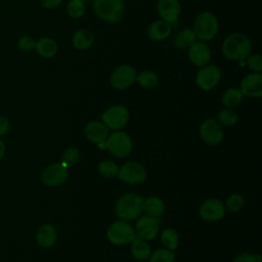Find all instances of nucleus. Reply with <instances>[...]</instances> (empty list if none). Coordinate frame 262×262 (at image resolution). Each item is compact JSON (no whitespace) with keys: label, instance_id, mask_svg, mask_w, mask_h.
<instances>
[{"label":"nucleus","instance_id":"f257e3e1","mask_svg":"<svg viewBox=\"0 0 262 262\" xmlns=\"http://www.w3.org/2000/svg\"><path fill=\"white\" fill-rule=\"evenodd\" d=\"M251 51V39L241 32H233L227 35L221 44L222 55L230 61H245Z\"/></svg>","mask_w":262,"mask_h":262},{"label":"nucleus","instance_id":"f03ea898","mask_svg":"<svg viewBox=\"0 0 262 262\" xmlns=\"http://www.w3.org/2000/svg\"><path fill=\"white\" fill-rule=\"evenodd\" d=\"M144 199L142 195L129 191L120 196L116 204V214L122 220H135L143 211Z\"/></svg>","mask_w":262,"mask_h":262},{"label":"nucleus","instance_id":"7ed1b4c3","mask_svg":"<svg viewBox=\"0 0 262 262\" xmlns=\"http://www.w3.org/2000/svg\"><path fill=\"white\" fill-rule=\"evenodd\" d=\"M191 29L199 41L207 43L217 36L219 21L213 12L202 11L194 17Z\"/></svg>","mask_w":262,"mask_h":262},{"label":"nucleus","instance_id":"20e7f679","mask_svg":"<svg viewBox=\"0 0 262 262\" xmlns=\"http://www.w3.org/2000/svg\"><path fill=\"white\" fill-rule=\"evenodd\" d=\"M92 7L99 19L110 24L121 21L125 14L123 0H93Z\"/></svg>","mask_w":262,"mask_h":262},{"label":"nucleus","instance_id":"39448f33","mask_svg":"<svg viewBox=\"0 0 262 262\" xmlns=\"http://www.w3.org/2000/svg\"><path fill=\"white\" fill-rule=\"evenodd\" d=\"M137 72L134 67L122 63L116 67L110 75V84L115 90H125L135 83Z\"/></svg>","mask_w":262,"mask_h":262},{"label":"nucleus","instance_id":"423d86ee","mask_svg":"<svg viewBox=\"0 0 262 262\" xmlns=\"http://www.w3.org/2000/svg\"><path fill=\"white\" fill-rule=\"evenodd\" d=\"M108 241L117 246H123L131 243L136 236L134 228L126 220L113 222L106 232Z\"/></svg>","mask_w":262,"mask_h":262},{"label":"nucleus","instance_id":"0eeeda50","mask_svg":"<svg viewBox=\"0 0 262 262\" xmlns=\"http://www.w3.org/2000/svg\"><path fill=\"white\" fill-rule=\"evenodd\" d=\"M222 78V72L220 68L214 63H208L202 68H199V71L195 75L196 85L205 91L214 89Z\"/></svg>","mask_w":262,"mask_h":262},{"label":"nucleus","instance_id":"6e6552de","mask_svg":"<svg viewBox=\"0 0 262 262\" xmlns=\"http://www.w3.org/2000/svg\"><path fill=\"white\" fill-rule=\"evenodd\" d=\"M106 148L116 158H126L132 150V141L130 136L123 131L114 132L105 140Z\"/></svg>","mask_w":262,"mask_h":262},{"label":"nucleus","instance_id":"1a4fd4ad","mask_svg":"<svg viewBox=\"0 0 262 262\" xmlns=\"http://www.w3.org/2000/svg\"><path fill=\"white\" fill-rule=\"evenodd\" d=\"M102 123L110 129L119 130L126 126L129 121V111L122 104L107 107L101 115Z\"/></svg>","mask_w":262,"mask_h":262},{"label":"nucleus","instance_id":"9d476101","mask_svg":"<svg viewBox=\"0 0 262 262\" xmlns=\"http://www.w3.org/2000/svg\"><path fill=\"white\" fill-rule=\"evenodd\" d=\"M41 181L46 186H58L64 183L69 177L68 167L60 163H53L45 167L41 172Z\"/></svg>","mask_w":262,"mask_h":262},{"label":"nucleus","instance_id":"9b49d317","mask_svg":"<svg viewBox=\"0 0 262 262\" xmlns=\"http://www.w3.org/2000/svg\"><path fill=\"white\" fill-rule=\"evenodd\" d=\"M118 177L129 184H140L146 179V171L139 163L128 162L119 168Z\"/></svg>","mask_w":262,"mask_h":262},{"label":"nucleus","instance_id":"f8f14e48","mask_svg":"<svg viewBox=\"0 0 262 262\" xmlns=\"http://www.w3.org/2000/svg\"><path fill=\"white\" fill-rule=\"evenodd\" d=\"M186 51L188 60L196 68H202L211 62L212 52L206 42L198 40Z\"/></svg>","mask_w":262,"mask_h":262},{"label":"nucleus","instance_id":"ddd939ff","mask_svg":"<svg viewBox=\"0 0 262 262\" xmlns=\"http://www.w3.org/2000/svg\"><path fill=\"white\" fill-rule=\"evenodd\" d=\"M200 135L206 143L217 145L223 140V129L218 121L209 118L202 123L200 127Z\"/></svg>","mask_w":262,"mask_h":262},{"label":"nucleus","instance_id":"4468645a","mask_svg":"<svg viewBox=\"0 0 262 262\" xmlns=\"http://www.w3.org/2000/svg\"><path fill=\"white\" fill-rule=\"evenodd\" d=\"M157 11L161 19L174 25L181 14V5L179 0H158Z\"/></svg>","mask_w":262,"mask_h":262},{"label":"nucleus","instance_id":"2eb2a0df","mask_svg":"<svg viewBox=\"0 0 262 262\" xmlns=\"http://www.w3.org/2000/svg\"><path fill=\"white\" fill-rule=\"evenodd\" d=\"M239 90L244 96L258 98L262 95V75L261 73L250 72L241 81Z\"/></svg>","mask_w":262,"mask_h":262},{"label":"nucleus","instance_id":"dca6fc26","mask_svg":"<svg viewBox=\"0 0 262 262\" xmlns=\"http://www.w3.org/2000/svg\"><path fill=\"white\" fill-rule=\"evenodd\" d=\"M159 226L160 222L158 217H152L149 215L142 216L135 225V234L145 241L152 239L159 232Z\"/></svg>","mask_w":262,"mask_h":262},{"label":"nucleus","instance_id":"f3484780","mask_svg":"<svg viewBox=\"0 0 262 262\" xmlns=\"http://www.w3.org/2000/svg\"><path fill=\"white\" fill-rule=\"evenodd\" d=\"M225 209L221 201L217 199H209L200 207V215L207 221H217L224 217Z\"/></svg>","mask_w":262,"mask_h":262},{"label":"nucleus","instance_id":"a211bd4d","mask_svg":"<svg viewBox=\"0 0 262 262\" xmlns=\"http://www.w3.org/2000/svg\"><path fill=\"white\" fill-rule=\"evenodd\" d=\"M172 34V25L163 20L157 19L150 23L146 29L147 37L154 42H163Z\"/></svg>","mask_w":262,"mask_h":262},{"label":"nucleus","instance_id":"6ab92c4d","mask_svg":"<svg viewBox=\"0 0 262 262\" xmlns=\"http://www.w3.org/2000/svg\"><path fill=\"white\" fill-rule=\"evenodd\" d=\"M84 131H85L86 137L92 142H95L97 144L101 141L106 140L108 136L107 127L102 122H98V121H91L87 123Z\"/></svg>","mask_w":262,"mask_h":262},{"label":"nucleus","instance_id":"aec40b11","mask_svg":"<svg viewBox=\"0 0 262 262\" xmlns=\"http://www.w3.org/2000/svg\"><path fill=\"white\" fill-rule=\"evenodd\" d=\"M95 37L88 29H79L72 36V44L79 51L88 50L92 47Z\"/></svg>","mask_w":262,"mask_h":262},{"label":"nucleus","instance_id":"412c9836","mask_svg":"<svg viewBox=\"0 0 262 262\" xmlns=\"http://www.w3.org/2000/svg\"><path fill=\"white\" fill-rule=\"evenodd\" d=\"M56 228L49 223L41 225L36 233V239L39 246L43 248H49L56 242Z\"/></svg>","mask_w":262,"mask_h":262},{"label":"nucleus","instance_id":"4be33fe9","mask_svg":"<svg viewBox=\"0 0 262 262\" xmlns=\"http://www.w3.org/2000/svg\"><path fill=\"white\" fill-rule=\"evenodd\" d=\"M35 50L41 57L49 59L56 55L58 51V45L52 38L42 37L36 41Z\"/></svg>","mask_w":262,"mask_h":262},{"label":"nucleus","instance_id":"5701e85b","mask_svg":"<svg viewBox=\"0 0 262 262\" xmlns=\"http://www.w3.org/2000/svg\"><path fill=\"white\" fill-rule=\"evenodd\" d=\"M195 41H198L192 29L185 28L178 31L173 37V45L178 50H187Z\"/></svg>","mask_w":262,"mask_h":262},{"label":"nucleus","instance_id":"b1692460","mask_svg":"<svg viewBox=\"0 0 262 262\" xmlns=\"http://www.w3.org/2000/svg\"><path fill=\"white\" fill-rule=\"evenodd\" d=\"M131 252L135 259L144 261L147 260L150 256V247L145 239L135 236L131 242Z\"/></svg>","mask_w":262,"mask_h":262},{"label":"nucleus","instance_id":"393cba45","mask_svg":"<svg viewBox=\"0 0 262 262\" xmlns=\"http://www.w3.org/2000/svg\"><path fill=\"white\" fill-rule=\"evenodd\" d=\"M244 94L239 90V88L231 87L226 89L221 96V101L223 105L227 108H234L241 104L243 101Z\"/></svg>","mask_w":262,"mask_h":262},{"label":"nucleus","instance_id":"a878e982","mask_svg":"<svg viewBox=\"0 0 262 262\" xmlns=\"http://www.w3.org/2000/svg\"><path fill=\"white\" fill-rule=\"evenodd\" d=\"M143 210L149 216L160 217L165 211V205L161 199L157 196H149L144 200Z\"/></svg>","mask_w":262,"mask_h":262},{"label":"nucleus","instance_id":"bb28decb","mask_svg":"<svg viewBox=\"0 0 262 262\" xmlns=\"http://www.w3.org/2000/svg\"><path fill=\"white\" fill-rule=\"evenodd\" d=\"M135 82L144 89H152L158 85L159 77L156 72L150 70H144L140 73H137Z\"/></svg>","mask_w":262,"mask_h":262},{"label":"nucleus","instance_id":"cd10ccee","mask_svg":"<svg viewBox=\"0 0 262 262\" xmlns=\"http://www.w3.org/2000/svg\"><path fill=\"white\" fill-rule=\"evenodd\" d=\"M66 10L71 18H81L85 14V2L83 0H70Z\"/></svg>","mask_w":262,"mask_h":262},{"label":"nucleus","instance_id":"c85d7f7f","mask_svg":"<svg viewBox=\"0 0 262 262\" xmlns=\"http://www.w3.org/2000/svg\"><path fill=\"white\" fill-rule=\"evenodd\" d=\"M238 120L237 114L232 108H223L218 113V122L220 125L231 127L236 124Z\"/></svg>","mask_w":262,"mask_h":262},{"label":"nucleus","instance_id":"c756f323","mask_svg":"<svg viewBox=\"0 0 262 262\" xmlns=\"http://www.w3.org/2000/svg\"><path fill=\"white\" fill-rule=\"evenodd\" d=\"M162 244L169 250H175L178 247V234L172 228H166L161 234Z\"/></svg>","mask_w":262,"mask_h":262},{"label":"nucleus","instance_id":"7c9ffc66","mask_svg":"<svg viewBox=\"0 0 262 262\" xmlns=\"http://www.w3.org/2000/svg\"><path fill=\"white\" fill-rule=\"evenodd\" d=\"M98 172L103 177L112 178L118 175L119 167L113 161H102L98 165Z\"/></svg>","mask_w":262,"mask_h":262},{"label":"nucleus","instance_id":"2f4dec72","mask_svg":"<svg viewBox=\"0 0 262 262\" xmlns=\"http://www.w3.org/2000/svg\"><path fill=\"white\" fill-rule=\"evenodd\" d=\"M175 255L172 250L158 249L149 256V262H174Z\"/></svg>","mask_w":262,"mask_h":262},{"label":"nucleus","instance_id":"473e14b6","mask_svg":"<svg viewBox=\"0 0 262 262\" xmlns=\"http://www.w3.org/2000/svg\"><path fill=\"white\" fill-rule=\"evenodd\" d=\"M248 69L254 73H261L262 71V56L259 53H250L245 59Z\"/></svg>","mask_w":262,"mask_h":262},{"label":"nucleus","instance_id":"72a5a7b5","mask_svg":"<svg viewBox=\"0 0 262 262\" xmlns=\"http://www.w3.org/2000/svg\"><path fill=\"white\" fill-rule=\"evenodd\" d=\"M80 158V152L77 148L75 147H69L67 148L62 156H61V163L64 164L67 167L75 165Z\"/></svg>","mask_w":262,"mask_h":262},{"label":"nucleus","instance_id":"f704fd0d","mask_svg":"<svg viewBox=\"0 0 262 262\" xmlns=\"http://www.w3.org/2000/svg\"><path fill=\"white\" fill-rule=\"evenodd\" d=\"M244 205H245V200L238 193H232L226 200V208L230 212L239 211L244 207Z\"/></svg>","mask_w":262,"mask_h":262},{"label":"nucleus","instance_id":"c9c22d12","mask_svg":"<svg viewBox=\"0 0 262 262\" xmlns=\"http://www.w3.org/2000/svg\"><path fill=\"white\" fill-rule=\"evenodd\" d=\"M36 40L30 36H21L17 40V48L23 52H30L35 49Z\"/></svg>","mask_w":262,"mask_h":262},{"label":"nucleus","instance_id":"e433bc0d","mask_svg":"<svg viewBox=\"0 0 262 262\" xmlns=\"http://www.w3.org/2000/svg\"><path fill=\"white\" fill-rule=\"evenodd\" d=\"M233 262H261V256L258 254L252 255L249 253H242L235 257Z\"/></svg>","mask_w":262,"mask_h":262},{"label":"nucleus","instance_id":"4c0bfd02","mask_svg":"<svg viewBox=\"0 0 262 262\" xmlns=\"http://www.w3.org/2000/svg\"><path fill=\"white\" fill-rule=\"evenodd\" d=\"M63 0H40L41 5L45 8V9H55L57 8Z\"/></svg>","mask_w":262,"mask_h":262},{"label":"nucleus","instance_id":"58836bf2","mask_svg":"<svg viewBox=\"0 0 262 262\" xmlns=\"http://www.w3.org/2000/svg\"><path fill=\"white\" fill-rule=\"evenodd\" d=\"M10 128V123L9 120L5 116L0 115V137L4 136Z\"/></svg>","mask_w":262,"mask_h":262},{"label":"nucleus","instance_id":"ea45409f","mask_svg":"<svg viewBox=\"0 0 262 262\" xmlns=\"http://www.w3.org/2000/svg\"><path fill=\"white\" fill-rule=\"evenodd\" d=\"M5 151H6L5 143H4V141L0 138V161L4 158V156H5Z\"/></svg>","mask_w":262,"mask_h":262},{"label":"nucleus","instance_id":"a19ab883","mask_svg":"<svg viewBox=\"0 0 262 262\" xmlns=\"http://www.w3.org/2000/svg\"><path fill=\"white\" fill-rule=\"evenodd\" d=\"M128 1H136V0H128Z\"/></svg>","mask_w":262,"mask_h":262}]
</instances>
